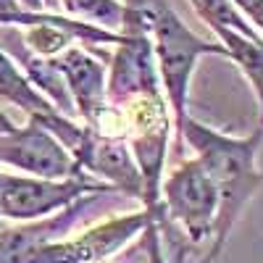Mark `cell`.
<instances>
[{
	"instance_id": "6da1fadb",
	"label": "cell",
	"mask_w": 263,
	"mask_h": 263,
	"mask_svg": "<svg viewBox=\"0 0 263 263\" xmlns=\"http://www.w3.org/2000/svg\"><path fill=\"white\" fill-rule=\"evenodd\" d=\"M179 142H187L195 150V158L200 161V166L205 168L218 192V216L213 227V239L205 258L200 260V263H213L221 255L242 211L263 184V171L255 163L258 147L263 142V126H255L253 135L248 137H232L190 116Z\"/></svg>"
},
{
	"instance_id": "7a4b0ae2",
	"label": "cell",
	"mask_w": 263,
	"mask_h": 263,
	"mask_svg": "<svg viewBox=\"0 0 263 263\" xmlns=\"http://www.w3.org/2000/svg\"><path fill=\"white\" fill-rule=\"evenodd\" d=\"M142 16L147 37L156 55L161 90L168 103V111L177 129V140L182 137V129L190 119V82L197 61L203 55H227L221 42L197 37L179 13L171 8L168 0H142Z\"/></svg>"
},
{
	"instance_id": "3957f363",
	"label": "cell",
	"mask_w": 263,
	"mask_h": 263,
	"mask_svg": "<svg viewBox=\"0 0 263 263\" xmlns=\"http://www.w3.org/2000/svg\"><path fill=\"white\" fill-rule=\"evenodd\" d=\"M161 211L171 224H177L184 232L190 245L205 248V253H208L211 239H213L216 216H218V192L197 158L179 163L163 179ZM205 253H203V258H205Z\"/></svg>"
},
{
	"instance_id": "277c9868",
	"label": "cell",
	"mask_w": 263,
	"mask_h": 263,
	"mask_svg": "<svg viewBox=\"0 0 263 263\" xmlns=\"http://www.w3.org/2000/svg\"><path fill=\"white\" fill-rule=\"evenodd\" d=\"M114 190L90 177L87 171L71 179H37L21 174H0V218L11 221H40L69 208L84 195H111Z\"/></svg>"
},
{
	"instance_id": "5b68a950",
	"label": "cell",
	"mask_w": 263,
	"mask_h": 263,
	"mask_svg": "<svg viewBox=\"0 0 263 263\" xmlns=\"http://www.w3.org/2000/svg\"><path fill=\"white\" fill-rule=\"evenodd\" d=\"M163 211H135L126 216H114L95 227H84L79 234L50 242L40 250V263H105L119 253L126 242H132L147 227H161Z\"/></svg>"
},
{
	"instance_id": "8992f818",
	"label": "cell",
	"mask_w": 263,
	"mask_h": 263,
	"mask_svg": "<svg viewBox=\"0 0 263 263\" xmlns=\"http://www.w3.org/2000/svg\"><path fill=\"white\" fill-rule=\"evenodd\" d=\"M0 166H11L37 179H71L82 166L66 145L42 124L29 121L0 137Z\"/></svg>"
},
{
	"instance_id": "52a82bcc",
	"label": "cell",
	"mask_w": 263,
	"mask_h": 263,
	"mask_svg": "<svg viewBox=\"0 0 263 263\" xmlns=\"http://www.w3.org/2000/svg\"><path fill=\"white\" fill-rule=\"evenodd\" d=\"M105 195H84L69 208H63L40 221H27L21 227L0 229V263H40V250L66 239L69 232L82 224L92 208H103Z\"/></svg>"
},
{
	"instance_id": "ba28073f",
	"label": "cell",
	"mask_w": 263,
	"mask_h": 263,
	"mask_svg": "<svg viewBox=\"0 0 263 263\" xmlns=\"http://www.w3.org/2000/svg\"><path fill=\"white\" fill-rule=\"evenodd\" d=\"M71 156L82 166V171H87L90 177L108 184L114 192L135 197V200L142 203V177L126 140L105 137L92 132L90 126H84Z\"/></svg>"
},
{
	"instance_id": "9c48e42d",
	"label": "cell",
	"mask_w": 263,
	"mask_h": 263,
	"mask_svg": "<svg viewBox=\"0 0 263 263\" xmlns=\"http://www.w3.org/2000/svg\"><path fill=\"white\" fill-rule=\"evenodd\" d=\"M50 63L66 82V90L74 100L79 121L92 129L108 108V98H105L108 66L82 45H71L58 58H50Z\"/></svg>"
},
{
	"instance_id": "30bf717a",
	"label": "cell",
	"mask_w": 263,
	"mask_h": 263,
	"mask_svg": "<svg viewBox=\"0 0 263 263\" xmlns=\"http://www.w3.org/2000/svg\"><path fill=\"white\" fill-rule=\"evenodd\" d=\"M0 98L21 108L29 119H45L58 114L55 105L37 90L29 77L16 66V61L3 50H0Z\"/></svg>"
},
{
	"instance_id": "8fae6325",
	"label": "cell",
	"mask_w": 263,
	"mask_h": 263,
	"mask_svg": "<svg viewBox=\"0 0 263 263\" xmlns=\"http://www.w3.org/2000/svg\"><path fill=\"white\" fill-rule=\"evenodd\" d=\"M218 42L224 45L232 63L239 66L253 87L255 100H258V126H263V40H250L234 29L216 32Z\"/></svg>"
},
{
	"instance_id": "7c38bea8",
	"label": "cell",
	"mask_w": 263,
	"mask_h": 263,
	"mask_svg": "<svg viewBox=\"0 0 263 263\" xmlns=\"http://www.w3.org/2000/svg\"><path fill=\"white\" fill-rule=\"evenodd\" d=\"M58 3L71 18L108 32H119L124 21V0H58Z\"/></svg>"
},
{
	"instance_id": "4fadbf2b",
	"label": "cell",
	"mask_w": 263,
	"mask_h": 263,
	"mask_svg": "<svg viewBox=\"0 0 263 263\" xmlns=\"http://www.w3.org/2000/svg\"><path fill=\"white\" fill-rule=\"evenodd\" d=\"M195 13L200 16L205 24L213 32H221V29H234L239 34H245L250 40H263L248 21L239 16V11L232 6V0H190Z\"/></svg>"
},
{
	"instance_id": "5bb4252c",
	"label": "cell",
	"mask_w": 263,
	"mask_h": 263,
	"mask_svg": "<svg viewBox=\"0 0 263 263\" xmlns=\"http://www.w3.org/2000/svg\"><path fill=\"white\" fill-rule=\"evenodd\" d=\"M232 6L242 18H248V24L258 34H263V0H232Z\"/></svg>"
},
{
	"instance_id": "9a60e30c",
	"label": "cell",
	"mask_w": 263,
	"mask_h": 263,
	"mask_svg": "<svg viewBox=\"0 0 263 263\" xmlns=\"http://www.w3.org/2000/svg\"><path fill=\"white\" fill-rule=\"evenodd\" d=\"M18 11H27L18 0H0V24H6V18H11Z\"/></svg>"
},
{
	"instance_id": "2e32d148",
	"label": "cell",
	"mask_w": 263,
	"mask_h": 263,
	"mask_svg": "<svg viewBox=\"0 0 263 263\" xmlns=\"http://www.w3.org/2000/svg\"><path fill=\"white\" fill-rule=\"evenodd\" d=\"M13 129H16V124H13V121H11V119L3 114V111H0V137L8 135V132H13Z\"/></svg>"
},
{
	"instance_id": "e0dca14e",
	"label": "cell",
	"mask_w": 263,
	"mask_h": 263,
	"mask_svg": "<svg viewBox=\"0 0 263 263\" xmlns=\"http://www.w3.org/2000/svg\"><path fill=\"white\" fill-rule=\"evenodd\" d=\"M18 3L27 11H45V3H42V0H18Z\"/></svg>"
},
{
	"instance_id": "ac0fdd59",
	"label": "cell",
	"mask_w": 263,
	"mask_h": 263,
	"mask_svg": "<svg viewBox=\"0 0 263 263\" xmlns=\"http://www.w3.org/2000/svg\"><path fill=\"white\" fill-rule=\"evenodd\" d=\"M42 3H45V11H53V8H55V3H58V0H42Z\"/></svg>"
},
{
	"instance_id": "d6986e66",
	"label": "cell",
	"mask_w": 263,
	"mask_h": 263,
	"mask_svg": "<svg viewBox=\"0 0 263 263\" xmlns=\"http://www.w3.org/2000/svg\"><path fill=\"white\" fill-rule=\"evenodd\" d=\"M0 174H3V168H0Z\"/></svg>"
}]
</instances>
